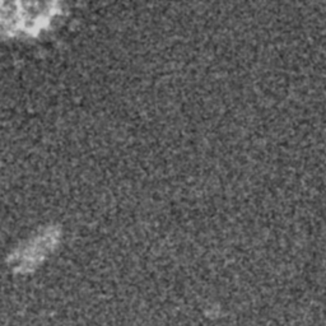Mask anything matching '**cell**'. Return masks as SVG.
I'll use <instances>...</instances> for the list:
<instances>
[{"label":"cell","instance_id":"obj_1","mask_svg":"<svg viewBox=\"0 0 326 326\" xmlns=\"http://www.w3.org/2000/svg\"><path fill=\"white\" fill-rule=\"evenodd\" d=\"M62 0H0V36L36 37L61 13Z\"/></svg>","mask_w":326,"mask_h":326}]
</instances>
